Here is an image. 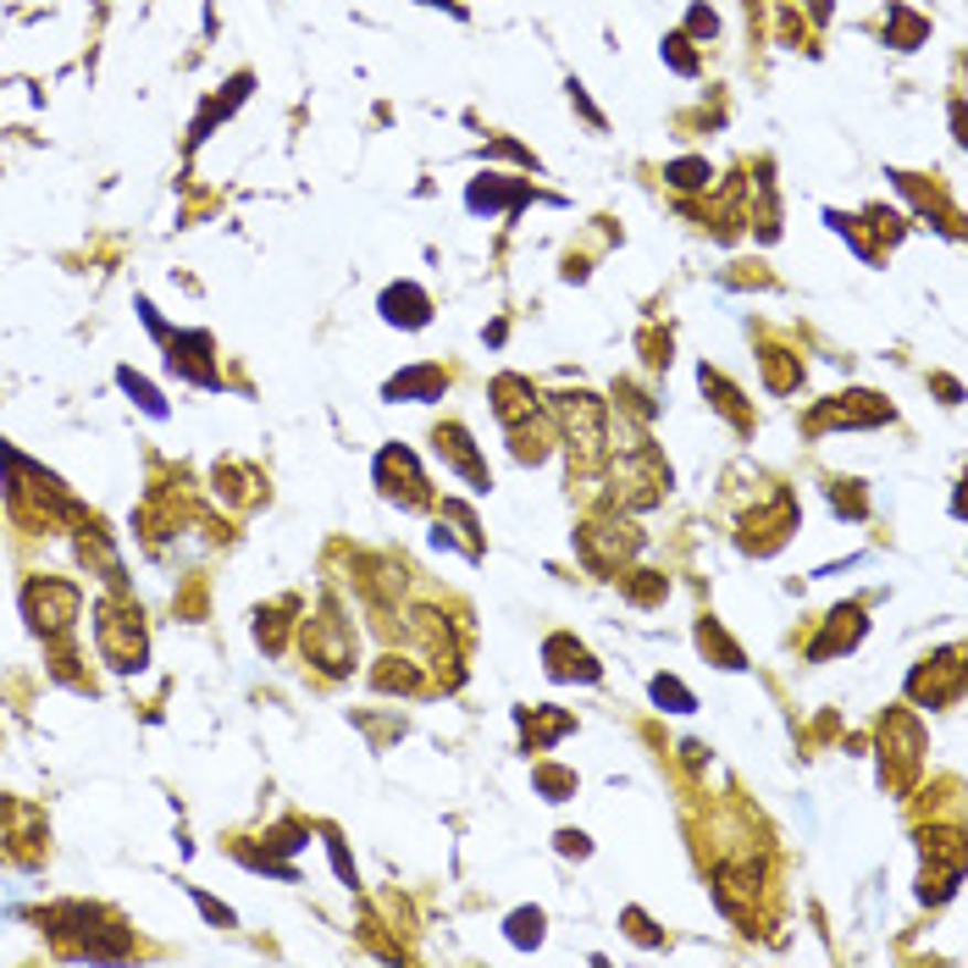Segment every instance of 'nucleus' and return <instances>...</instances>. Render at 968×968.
<instances>
[{"instance_id": "nucleus-24", "label": "nucleus", "mask_w": 968, "mask_h": 968, "mask_svg": "<svg viewBox=\"0 0 968 968\" xmlns=\"http://www.w3.org/2000/svg\"><path fill=\"white\" fill-rule=\"evenodd\" d=\"M117 376H123V387H128V393H134V398H139V404H145V409H150V415H167V404H161V393H156V387H150V382H145V376H134V371H128V365H123V371H117Z\"/></svg>"}, {"instance_id": "nucleus-30", "label": "nucleus", "mask_w": 968, "mask_h": 968, "mask_svg": "<svg viewBox=\"0 0 968 968\" xmlns=\"http://www.w3.org/2000/svg\"><path fill=\"white\" fill-rule=\"evenodd\" d=\"M560 852H587V836H582V830H565V836H560Z\"/></svg>"}, {"instance_id": "nucleus-19", "label": "nucleus", "mask_w": 968, "mask_h": 968, "mask_svg": "<svg viewBox=\"0 0 968 968\" xmlns=\"http://www.w3.org/2000/svg\"><path fill=\"white\" fill-rule=\"evenodd\" d=\"M653 703H659V709H670V714H692V709H698V703H692V692H687L676 676H659V681H653Z\"/></svg>"}, {"instance_id": "nucleus-6", "label": "nucleus", "mask_w": 968, "mask_h": 968, "mask_svg": "<svg viewBox=\"0 0 968 968\" xmlns=\"http://www.w3.org/2000/svg\"><path fill=\"white\" fill-rule=\"evenodd\" d=\"M305 653L327 670V676H343L349 664H354V637H349V626L327 609L321 620H310L305 626Z\"/></svg>"}, {"instance_id": "nucleus-8", "label": "nucleus", "mask_w": 968, "mask_h": 968, "mask_svg": "<svg viewBox=\"0 0 968 968\" xmlns=\"http://www.w3.org/2000/svg\"><path fill=\"white\" fill-rule=\"evenodd\" d=\"M957 681H962V664H957V648H946L929 670H913V681H907V692L918 698V703H946V698H957Z\"/></svg>"}, {"instance_id": "nucleus-26", "label": "nucleus", "mask_w": 968, "mask_h": 968, "mask_svg": "<svg viewBox=\"0 0 968 968\" xmlns=\"http://www.w3.org/2000/svg\"><path fill=\"white\" fill-rule=\"evenodd\" d=\"M687 45H692L687 34H670V40H664V56H670V67H676V73H698V56H692Z\"/></svg>"}, {"instance_id": "nucleus-20", "label": "nucleus", "mask_w": 968, "mask_h": 968, "mask_svg": "<svg viewBox=\"0 0 968 968\" xmlns=\"http://www.w3.org/2000/svg\"><path fill=\"white\" fill-rule=\"evenodd\" d=\"M664 178H670L676 189H703L714 172H709V161H670V167H664Z\"/></svg>"}, {"instance_id": "nucleus-16", "label": "nucleus", "mask_w": 968, "mask_h": 968, "mask_svg": "<svg viewBox=\"0 0 968 968\" xmlns=\"http://www.w3.org/2000/svg\"><path fill=\"white\" fill-rule=\"evenodd\" d=\"M526 200V183H504V178H481L470 183V211H493V205H521Z\"/></svg>"}, {"instance_id": "nucleus-4", "label": "nucleus", "mask_w": 968, "mask_h": 968, "mask_svg": "<svg viewBox=\"0 0 968 968\" xmlns=\"http://www.w3.org/2000/svg\"><path fill=\"white\" fill-rule=\"evenodd\" d=\"M637 549H642V532H631L620 515H598L582 526V554L593 571H620Z\"/></svg>"}, {"instance_id": "nucleus-10", "label": "nucleus", "mask_w": 968, "mask_h": 968, "mask_svg": "<svg viewBox=\"0 0 968 968\" xmlns=\"http://www.w3.org/2000/svg\"><path fill=\"white\" fill-rule=\"evenodd\" d=\"M543 659H549V676H554V681H598L593 653H587L582 642H571V637H549V642H543Z\"/></svg>"}, {"instance_id": "nucleus-27", "label": "nucleus", "mask_w": 968, "mask_h": 968, "mask_svg": "<svg viewBox=\"0 0 968 968\" xmlns=\"http://www.w3.org/2000/svg\"><path fill=\"white\" fill-rule=\"evenodd\" d=\"M538 786L549 791V802H560L565 791H576V775H565V769H549V764H543V769H538Z\"/></svg>"}, {"instance_id": "nucleus-13", "label": "nucleus", "mask_w": 968, "mask_h": 968, "mask_svg": "<svg viewBox=\"0 0 968 968\" xmlns=\"http://www.w3.org/2000/svg\"><path fill=\"white\" fill-rule=\"evenodd\" d=\"M443 387H448V376H443L437 365H409V371H398V376L387 382V398H415V404H426V398H443Z\"/></svg>"}, {"instance_id": "nucleus-15", "label": "nucleus", "mask_w": 968, "mask_h": 968, "mask_svg": "<svg viewBox=\"0 0 968 968\" xmlns=\"http://www.w3.org/2000/svg\"><path fill=\"white\" fill-rule=\"evenodd\" d=\"M858 637H863V615H858V609H836V615H830V631L813 642V659H830L836 648H852Z\"/></svg>"}, {"instance_id": "nucleus-17", "label": "nucleus", "mask_w": 968, "mask_h": 968, "mask_svg": "<svg viewBox=\"0 0 968 968\" xmlns=\"http://www.w3.org/2000/svg\"><path fill=\"white\" fill-rule=\"evenodd\" d=\"M924 34H929V23H924V18H913L907 7H885V45H896V51H913Z\"/></svg>"}, {"instance_id": "nucleus-2", "label": "nucleus", "mask_w": 968, "mask_h": 968, "mask_svg": "<svg viewBox=\"0 0 968 968\" xmlns=\"http://www.w3.org/2000/svg\"><path fill=\"white\" fill-rule=\"evenodd\" d=\"M78 609H84V593L73 587V582H29L23 587V615H29V626L40 631V637H62L73 620H78Z\"/></svg>"}, {"instance_id": "nucleus-21", "label": "nucleus", "mask_w": 968, "mask_h": 968, "mask_svg": "<svg viewBox=\"0 0 968 968\" xmlns=\"http://www.w3.org/2000/svg\"><path fill=\"white\" fill-rule=\"evenodd\" d=\"M510 940H515V946H538V940H543V913H538V907H521V913L510 918Z\"/></svg>"}, {"instance_id": "nucleus-5", "label": "nucleus", "mask_w": 968, "mask_h": 968, "mask_svg": "<svg viewBox=\"0 0 968 968\" xmlns=\"http://www.w3.org/2000/svg\"><path fill=\"white\" fill-rule=\"evenodd\" d=\"M100 653L117 664V670H139L145 664V631H139V615H128V609H111V604H100Z\"/></svg>"}, {"instance_id": "nucleus-22", "label": "nucleus", "mask_w": 968, "mask_h": 968, "mask_svg": "<svg viewBox=\"0 0 968 968\" xmlns=\"http://www.w3.org/2000/svg\"><path fill=\"white\" fill-rule=\"evenodd\" d=\"M571 731V714H538V731L526 725V747H549L554 736H565Z\"/></svg>"}, {"instance_id": "nucleus-28", "label": "nucleus", "mask_w": 968, "mask_h": 968, "mask_svg": "<svg viewBox=\"0 0 968 968\" xmlns=\"http://www.w3.org/2000/svg\"><path fill=\"white\" fill-rule=\"evenodd\" d=\"M194 902L205 907V918H211V924H233V913H227L222 902H211V896H200V891H194Z\"/></svg>"}, {"instance_id": "nucleus-29", "label": "nucleus", "mask_w": 968, "mask_h": 968, "mask_svg": "<svg viewBox=\"0 0 968 968\" xmlns=\"http://www.w3.org/2000/svg\"><path fill=\"white\" fill-rule=\"evenodd\" d=\"M714 29H720V23H714V12H709V7H698V12H692V34H709V40H714Z\"/></svg>"}, {"instance_id": "nucleus-7", "label": "nucleus", "mask_w": 968, "mask_h": 968, "mask_svg": "<svg viewBox=\"0 0 968 968\" xmlns=\"http://www.w3.org/2000/svg\"><path fill=\"white\" fill-rule=\"evenodd\" d=\"M376 481H382V493L398 499L404 510L426 504V476H421V465H415L409 448H382V459H376Z\"/></svg>"}, {"instance_id": "nucleus-3", "label": "nucleus", "mask_w": 968, "mask_h": 968, "mask_svg": "<svg viewBox=\"0 0 968 968\" xmlns=\"http://www.w3.org/2000/svg\"><path fill=\"white\" fill-rule=\"evenodd\" d=\"M560 421H565V437H571V454L576 459H598L604 443H609V421H604V404L593 393H560Z\"/></svg>"}, {"instance_id": "nucleus-12", "label": "nucleus", "mask_w": 968, "mask_h": 968, "mask_svg": "<svg viewBox=\"0 0 968 968\" xmlns=\"http://www.w3.org/2000/svg\"><path fill=\"white\" fill-rule=\"evenodd\" d=\"M382 316L398 321V327H426V321H432V305H426V294H421L415 283H398V288L382 294Z\"/></svg>"}, {"instance_id": "nucleus-9", "label": "nucleus", "mask_w": 968, "mask_h": 968, "mask_svg": "<svg viewBox=\"0 0 968 968\" xmlns=\"http://www.w3.org/2000/svg\"><path fill=\"white\" fill-rule=\"evenodd\" d=\"M437 454H448V465L470 481L476 493H488V488H493V481H488V465L476 459V443H470L465 426H437Z\"/></svg>"}, {"instance_id": "nucleus-11", "label": "nucleus", "mask_w": 968, "mask_h": 968, "mask_svg": "<svg viewBox=\"0 0 968 968\" xmlns=\"http://www.w3.org/2000/svg\"><path fill=\"white\" fill-rule=\"evenodd\" d=\"M493 409H499L504 426H526V421L538 415L532 382H521V376H499V382H493Z\"/></svg>"}, {"instance_id": "nucleus-1", "label": "nucleus", "mask_w": 968, "mask_h": 968, "mask_svg": "<svg viewBox=\"0 0 968 968\" xmlns=\"http://www.w3.org/2000/svg\"><path fill=\"white\" fill-rule=\"evenodd\" d=\"M664 493H670V465L659 459V448H653L648 437L626 443L620 459H615V499H620L626 510H648V504H659Z\"/></svg>"}, {"instance_id": "nucleus-18", "label": "nucleus", "mask_w": 968, "mask_h": 968, "mask_svg": "<svg viewBox=\"0 0 968 968\" xmlns=\"http://www.w3.org/2000/svg\"><path fill=\"white\" fill-rule=\"evenodd\" d=\"M698 642H703V653H714V659H720V670H742V648H736V642H731V637H725L714 620H703V626H698Z\"/></svg>"}, {"instance_id": "nucleus-14", "label": "nucleus", "mask_w": 968, "mask_h": 968, "mask_svg": "<svg viewBox=\"0 0 968 968\" xmlns=\"http://www.w3.org/2000/svg\"><path fill=\"white\" fill-rule=\"evenodd\" d=\"M205 349H211V338H205V332H189V338H178V343H172V354H167V360H172V371H183L189 382H216V371L200 360Z\"/></svg>"}, {"instance_id": "nucleus-23", "label": "nucleus", "mask_w": 968, "mask_h": 968, "mask_svg": "<svg viewBox=\"0 0 968 968\" xmlns=\"http://www.w3.org/2000/svg\"><path fill=\"white\" fill-rule=\"evenodd\" d=\"M376 687H398V692H415V687H421V676H415L409 664H398V659H382V670H376Z\"/></svg>"}, {"instance_id": "nucleus-25", "label": "nucleus", "mask_w": 968, "mask_h": 968, "mask_svg": "<svg viewBox=\"0 0 968 968\" xmlns=\"http://www.w3.org/2000/svg\"><path fill=\"white\" fill-rule=\"evenodd\" d=\"M642 582H626V598L631 604H659L664 598V576H653V571H637Z\"/></svg>"}]
</instances>
